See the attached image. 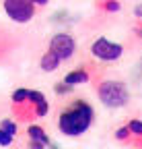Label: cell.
Returning <instances> with one entry per match:
<instances>
[{"mask_svg":"<svg viewBox=\"0 0 142 149\" xmlns=\"http://www.w3.org/2000/svg\"><path fill=\"white\" fill-rule=\"evenodd\" d=\"M10 110L12 116L21 122H31L47 116L49 112V102L45 100V95L37 89H14L10 95Z\"/></svg>","mask_w":142,"mask_h":149,"instance_id":"1","label":"cell"},{"mask_svg":"<svg viewBox=\"0 0 142 149\" xmlns=\"http://www.w3.org/2000/svg\"><path fill=\"white\" fill-rule=\"evenodd\" d=\"M27 135H29V143L41 145V147H47V145H49V137H47V133H45L41 126H37V124H29Z\"/></svg>","mask_w":142,"mask_h":149,"instance_id":"10","label":"cell"},{"mask_svg":"<svg viewBox=\"0 0 142 149\" xmlns=\"http://www.w3.org/2000/svg\"><path fill=\"white\" fill-rule=\"evenodd\" d=\"M70 91H72V87H70L68 83H64V81H60L56 85V93H58V95H66V93H70Z\"/></svg>","mask_w":142,"mask_h":149,"instance_id":"13","label":"cell"},{"mask_svg":"<svg viewBox=\"0 0 142 149\" xmlns=\"http://www.w3.org/2000/svg\"><path fill=\"white\" fill-rule=\"evenodd\" d=\"M128 126H121V128H117V133H115V139L117 141H121V143H126L128 141Z\"/></svg>","mask_w":142,"mask_h":149,"instance_id":"14","label":"cell"},{"mask_svg":"<svg viewBox=\"0 0 142 149\" xmlns=\"http://www.w3.org/2000/svg\"><path fill=\"white\" fill-rule=\"evenodd\" d=\"M16 137V122L14 120H2L0 122V145L2 147H8Z\"/></svg>","mask_w":142,"mask_h":149,"instance_id":"7","label":"cell"},{"mask_svg":"<svg viewBox=\"0 0 142 149\" xmlns=\"http://www.w3.org/2000/svg\"><path fill=\"white\" fill-rule=\"evenodd\" d=\"M2 8L6 17L14 23H29L35 17V10H37V6L31 0H4Z\"/></svg>","mask_w":142,"mask_h":149,"instance_id":"5","label":"cell"},{"mask_svg":"<svg viewBox=\"0 0 142 149\" xmlns=\"http://www.w3.org/2000/svg\"><path fill=\"white\" fill-rule=\"evenodd\" d=\"M95 110L84 100L70 102L58 116V128L64 137H80L93 126Z\"/></svg>","mask_w":142,"mask_h":149,"instance_id":"2","label":"cell"},{"mask_svg":"<svg viewBox=\"0 0 142 149\" xmlns=\"http://www.w3.org/2000/svg\"><path fill=\"white\" fill-rule=\"evenodd\" d=\"M91 81V72L86 70V66H80V68H74L70 70L66 77H64V83H68L70 87H76V85H84Z\"/></svg>","mask_w":142,"mask_h":149,"instance_id":"8","label":"cell"},{"mask_svg":"<svg viewBox=\"0 0 142 149\" xmlns=\"http://www.w3.org/2000/svg\"><path fill=\"white\" fill-rule=\"evenodd\" d=\"M91 54H93V58H97L101 62H115V60L121 58L123 46L107 40V37H97L91 44Z\"/></svg>","mask_w":142,"mask_h":149,"instance_id":"4","label":"cell"},{"mask_svg":"<svg viewBox=\"0 0 142 149\" xmlns=\"http://www.w3.org/2000/svg\"><path fill=\"white\" fill-rule=\"evenodd\" d=\"M134 15H136L138 19H142V4H138V6L134 8Z\"/></svg>","mask_w":142,"mask_h":149,"instance_id":"17","label":"cell"},{"mask_svg":"<svg viewBox=\"0 0 142 149\" xmlns=\"http://www.w3.org/2000/svg\"><path fill=\"white\" fill-rule=\"evenodd\" d=\"M49 50L54 52L60 60H70L76 52V42L70 33H56L49 40Z\"/></svg>","mask_w":142,"mask_h":149,"instance_id":"6","label":"cell"},{"mask_svg":"<svg viewBox=\"0 0 142 149\" xmlns=\"http://www.w3.org/2000/svg\"><path fill=\"white\" fill-rule=\"evenodd\" d=\"M128 145L136 147V149H142V120H130L128 124Z\"/></svg>","mask_w":142,"mask_h":149,"instance_id":"9","label":"cell"},{"mask_svg":"<svg viewBox=\"0 0 142 149\" xmlns=\"http://www.w3.org/2000/svg\"><path fill=\"white\" fill-rule=\"evenodd\" d=\"M134 33H136V35H138V37H140V40H142V23H140V25H136V27H134Z\"/></svg>","mask_w":142,"mask_h":149,"instance_id":"16","label":"cell"},{"mask_svg":"<svg viewBox=\"0 0 142 149\" xmlns=\"http://www.w3.org/2000/svg\"><path fill=\"white\" fill-rule=\"evenodd\" d=\"M31 2H33L35 6H45V4L49 2V0H31Z\"/></svg>","mask_w":142,"mask_h":149,"instance_id":"15","label":"cell"},{"mask_svg":"<svg viewBox=\"0 0 142 149\" xmlns=\"http://www.w3.org/2000/svg\"><path fill=\"white\" fill-rule=\"evenodd\" d=\"M97 95H99L101 104L107 106V108H123V106L130 102V91H128L126 83L113 81V79L99 81Z\"/></svg>","mask_w":142,"mask_h":149,"instance_id":"3","label":"cell"},{"mask_svg":"<svg viewBox=\"0 0 142 149\" xmlns=\"http://www.w3.org/2000/svg\"><path fill=\"white\" fill-rule=\"evenodd\" d=\"M60 64H62V60L51 50H45L43 56H41V60H39V66H41L43 72H54V70H58Z\"/></svg>","mask_w":142,"mask_h":149,"instance_id":"11","label":"cell"},{"mask_svg":"<svg viewBox=\"0 0 142 149\" xmlns=\"http://www.w3.org/2000/svg\"><path fill=\"white\" fill-rule=\"evenodd\" d=\"M121 8L119 0H99V10L103 13H117Z\"/></svg>","mask_w":142,"mask_h":149,"instance_id":"12","label":"cell"}]
</instances>
